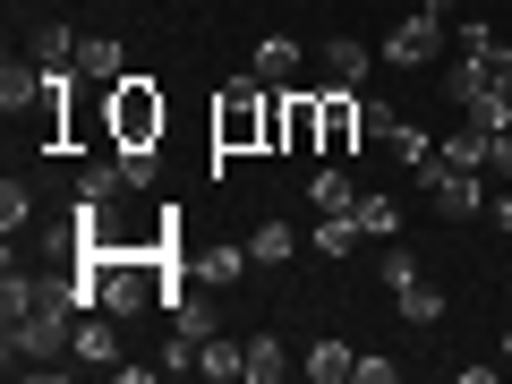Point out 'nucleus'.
Here are the masks:
<instances>
[{"label": "nucleus", "instance_id": "nucleus-1", "mask_svg": "<svg viewBox=\"0 0 512 384\" xmlns=\"http://www.w3.org/2000/svg\"><path fill=\"white\" fill-rule=\"evenodd\" d=\"M86 282H60V274H0V359H9V376H69V342H77V316H86Z\"/></svg>", "mask_w": 512, "mask_h": 384}, {"label": "nucleus", "instance_id": "nucleus-2", "mask_svg": "<svg viewBox=\"0 0 512 384\" xmlns=\"http://www.w3.org/2000/svg\"><path fill=\"white\" fill-rule=\"evenodd\" d=\"M265 137H274V86L265 77H222L214 94V154H265Z\"/></svg>", "mask_w": 512, "mask_h": 384}, {"label": "nucleus", "instance_id": "nucleus-3", "mask_svg": "<svg viewBox=\"0 0 512 384\" xmlns=\"http://www.w3.org/2000/svg\"><path fill=\"white\" fill-rule=\"evenodd\" d=\"M163 128H171V103H163V86L154 77H137L128 69L120 86H111V146H163Z\"/></svg>", "mask_w": 512, "mask_h": 384}, {"label": "nucleus", "instance_id": "nucleus-4", "mask_svg": "<svg viewBox=\"0 0 512 384\" xmlns=\"http://www.w3.org/2000/svg\"><path fill=\"white\" fill-rule=\"evenodd\" d=\"M265 154H325V103H316V86H274V137H265Z\"/></svg>", "mask_w": 512, "mask_h": 384}, {"label": "nucleus", "instance_id": "nucleus-5", "mask_svg": "<svg viewBox=\"0 0 512 384\" xmlns=\"http://www.w3.org/2000/svg\"><path fill=\"white\" fill-rule=\"evenodd\" d=\"M436 52H444V18L436 9H419V18H402L393 35H384V69H427Z\"/></svg>", "mask_w": 512, "mask_h": 384}, {"label": "nucleus", "instance_id": "nucleus-6", "mask_svg": "<svg viewBox=\"0 0 512 384\" xmlns=\"http://www.w3.org/2000/svg\"><path fill=\"white\" fill-rule=\"evenodd\" d=\"M427 197H436L444 205V214H453V222H470V214H487V171H453V163H444V154H436V171H427Z\"/></svg>", "mask_w": 512, "mask_h": 384}, {"label": "nucleus", "instance_id": "nucleus-7", "mask_svg": "<svg viewBox=\"0 0 512 384\" xmlns=\"http://www.w3.org/2000/svg\"><path fill=\"white\" fill-rule=\"evenodd\" d=\"M69 359L86 367V376H111V367H120V316H111V308H86V316H77Z\"/></svg>", "mask_w": 512, "mask_h": 384}, {"label": "nucleus", "instance_id": "nucleus-8", "mask_svg": "<svg viewBox=\"0 0 512 384\" xmlns=\"http://www.w3.org/2000/svg\"><path fill=\"white\" fill-rule=\"evenodd\" d=\"M316 103H325V154H350V146L367 137V120H359V94H350V86H325Z\"/></svg>", "mask_w": 512, "mask_h": 384}, {"label": "nucleus", "instance_id": "nucleus-9", "mask_svg": "<svg viewBox=\"0 0 512 384\" xmlns=\"http://www.w3.org/2000/svg\"><path fill=\"white\" fill-rule=\"evenodd\" d=\"M43 103V60H0V111H9V120H18V111H35Z\"/></svg>", "mask_w": 512, "mask_h": 384}, {"label": "nucleus", "instance_id": "nucleus-10", "mask_svg": "<svg viewBox=\"0 0 512 384\" xmlns=\"http://www.w3.org/2000/svg\"><path fill=\"white\" fill-rule=\"evenodd\" d=\"M77 69H86L94 86H120V77H128V43L120 35H86V43H77Z\"/></svg>", "mask_w": 512, "mask_h": 384}, {"label": "nucleus", "instance_id": "nucleus-11", "mask_svg": "<svg viewBox=\"0 0 512 384\" xmlns=\"http://www.w3.org/2000/svg\"><path fill=\"white\" fill-rule=\"evenodd\" d=\"M197 376H205V384H248V342H222V333H205Z\"/></svg>", "mask_w": 512, "mask_h": 384}, {"label": "nucleus", "instance_id": "nucleus-12", "mask_svg": "<svg viewBox=\"0 0 512 384\" xmlns=\"http://www.w3.org/2000/svg\"><path fill=\"white\" fill-rule=\"evenodd\" d=\"M299 367H308L316 384H350V376H359V350H350L342 333H325V342H308V359H299Z\"/></svg>", "mask_w": 512, "mask_h": 384}, {"label": "nucleus", "instance_id": "nucleus-13", "mask_svg": "<svg viewBox=\"0 0 512 384\" xmlns=\"http://www.w3.org/2000/svg\"><path fill=\"white\" fill-rule=\"evenodd\" d=\"M308 205H316V214H359V180H350L342 163H325L308 180Z\"/></svg>", "mask_w": 512, "mask_h": 384}, {"label": "nucleus", "instance_id": "nucleus-14", "mask_svg": "<svg viewBox=\"0 0 512 384\" xmlns=\"http://www.w3.org/2000/svg\"><path fill=\"white\" fill-rule=\"evenodd\" d=\"M120 154H103V163H86V171H77V180H69V205H111V197H120Z\"/></svg>", "mask_w": 512, "mask_h": 384}, {"label": "nucleus", "instance_id": "nucleus-15", "mask_svg": "<svg viewBox=\"0 0 512 384\" xmlns=\"http://www.w3.org/2000/svg\"><path fill=\"white\" fill-rule=\"evenodd\" d=\"M248 265H256V256H248V239H222V248H205V256H197V282H214V291H231V282L248 274Z\"/></svg>", "mask_w": 512, "mask_h": 384}, {"label": "nucleus", "instance_id": "nucleus-16", "mask_svg": "<svg viewBox=\"0 0 512 384\" xmlns=\"http://www.w3.org/2000/svg\"><path fill=\"white\" fill-rule=\"evenodd\" d=\"M26 60H43V69H77V35L60 18H43L35 35H26Z\"/></svg>", "mask_w": 512, "mask_h": 384}, {"label": "nucleus", "instance_id": "nucleus-17", "mask_svg": "<svg viewBox=\"0 0 512 384\" xmlns=\"http://www.w3.org/2000/svg\"><path fill=\"white\" fill-rule=\"evenodd\" d=\"M367 69H376V52H367L359 35H333V43H325V77H333V86H359Z\"/></svg>", "mask_w": 512, "mask_h": 384}, {"label": "nucleus", "instance_id": "nucleus-18", "mask_svg": "<svg viewBox=\"0 0 512 384\" xmlns=\"http://www.w3.org/2000/svg\"><path fill=\"white\" fill-rule=\"evenodd\" d=\"M436 146H444V163H453V171H487V154H495V137H487V128H470V120H461L453 137H436Z\"/></svg>", "mask_w": 512, "mask_h": 384}, {"label": "nucleus", "instance_id": "nucleus-19", "mask_svg": "<svg viewBox=\"0 0 512 384\" xmlns=\"http://www.w3.org/2000/svg\"><path fill=\"white\" fill-rule=\"evenodd\" d=\"M291 376V350H282V333H248V384H282Z\"/></svg>", "mask_w": 512, "mask_h": 384}, {"label": "nucleus", "instance_id": "nucleus-20", "mask_svg": "<svg viewBox=\"0 0 512 384\" xmlns=\"http://www.w3.org/2000/svg\"><path fill=\"white\" fill-rule=\"evenodd\" d=\"M248 69L265 77V86H282V77H299V43H291V35H265V43H256V60H248Z\"/></svg>", "mask_w": 512, "mask_h": 384}, {"label": "nucleus", "instance_id": "nucleus-21", "mask_svg": "<svg viewBox=\"0 0 512 384\" xmlns=\"http://www.w3.org/2000/svg\"><path fill=\"white\" fill-rule=\"evenodd\" d=\"M359 231L367 239H402V205L384 197V188H359Z\"/></svg>", "mask_w": 512, "mask_h": 384}, {"label": "nucleus", "instance_id": "nucleus-22", "mask_svg": "<svg viewBox=\"0 0 512 384\" xmlns=\"http://www.w3.org/2000/svg\"><path fill=\"white\" fill-rule=\"evenodd\" d=\"M359 214H316V248H325V256H350V248H359Z\"/></svg>", "mask_w": 512, "mask_h": 384}, {"label": "nucleus", "instance_id": "nucleus-23", "mask_svg": "<svg viewBox=\"0 0 512 384\" xmlns=\"http://www.w3.org/2000/svg\"><path fill=\"white\" fill-rule=\"evenodd\" d=\"M248 256H256V265H291V222H256Z\"/></svg>", "mask_w": 512, "mask_h": 384}, {"label": "nucleus", "instance_id": "nucleus-24", "mask_svg": "<svg viewBox=\"0 0 512 384\" xmlns=\"http://www.w3.org/2000/svg\"><path fill=\"white\" fill-rule=\"evenodd\" d=\"M26 222H35V188H26V180H9V188H0V231L18 239Z\"/></svg>", "mask_w": 512, "mask_h": 384}, {"label": "nucleus", "instance_id": "nucleus-25", "mask_svg": "<svg viewBox=\"0 0 512 384\" xmlns=\"http://www.w3.org/2000/svg\"><path fill=\"white\" fill-rule=\"evenodd\" d=\"M376 274H384V291H410V282H419V256H410L402 239H384V265H376Z\"/></svg>", "mask_w": 512, "mask_h": 384}, {"label": "nucleus", "instance_id": "nucleus-26", "mask_svg": "<svg viewBox=\"0 0 512 384\" xmlns=\"http://www.w3.org/2000/svg\"><path fill=\"white\" fill-rule=\"evenodd\" d=\"M197 350H205V342H188V333L171 325V342L154 350V367H163V376H188V367H197Z\"/></svg>", "mask_w": 512, "mask_h": 384}, {"label": "nucleus", "instance_id": "nucleus-27", "mask_svg": "<svg viewBox=\"0 0 512 384\" xmlns=\"http://www.w3.org/2000/svg\"><path fill=\"white\" fill-rule=\"evenodd\" d=\"M436 316H444V291L410 282V291H402V325H436Z\"/></svg>", "mask_w": 512, "mask_h": 384}, {"label": "nucleus", "instance_id": "nucleus-28", "mask_svg": "<svg viewBox=\"0 0 512 384\" xmlns=\"http://www.w3.org/2000/svg\"><path fill=\"white\" fill-rule=\"evenodd\" d=\"M453 43H461V60H487V52H495L504 35H495L487 18H461V26H453Z\"/></svg>", "mask_w": 512, "mask_h": 384}, {"label": "nucleus", "instance_id": "nucleus-29", "mask_svg": "<svg viewBox=\"0 0 512 384\" xmlns=\"http://www.w3.org/2000/svg\"><path fill=\"white\" fill-rule=\"evenodd\" d=\"M359 120H367V137H384V146H393V128H402V111L384 103V94H359Z\"/></svg>", "mask_w": 512, "mask_h": 384}, {"label": "nucleus", "instance_id": "nucleus-30", "mask_svg": "<svg viewBox=\"0 0 512 384\" xmlns=\"http://www.w3.org/2000/svg\"><path fill=\"white\" fill-rule=\"evenodd\" d=\"M393 376H402L393 359H376V350H359V384H393Z\"/></svg>", "mask_w": 512, "mask_h": 384}, {"label": "nucleus", "instance_id": "nucleus-31", "mask_svg": "<svg viewBox=\"0 0 512 384\" xmlns=\"http://www.w3.org/2000/svg\"><path fill=\"white\" fill-rule=\"evenodd\" d=\"M487 171H495V180L512 188V128H504V137H495V154H487Z\"/></svg>", "mask_w": 512, "mask_h": 384}, {"label": "nucleus", "instance_id": "nucleus-32", "mask_svg": "<svg viewBox=\"0 0 512 384\" xmlns=\"http://www.w3.org/2000/svg\"><path fill=\"white\" fill-rule=\"evenodd\" d=\"M495 231L512 239V188H504V197H495Z\"/></svg>", "mask_w": 512, "mask_h": 384}, {"label": "nucleus", "instance_id": "nucleus-33", "mask_svg": "<svg viewBox=\"0 0 512 384\" xmlns=\"http://www.w3.org/2000/svg\"><path fill=\"white\" fill-rule=\"evenodd\" d=\"M504 359H512V333H504Z\"/></svg>", "mask_w": 512, "mask_h": 384}]
</instances>
